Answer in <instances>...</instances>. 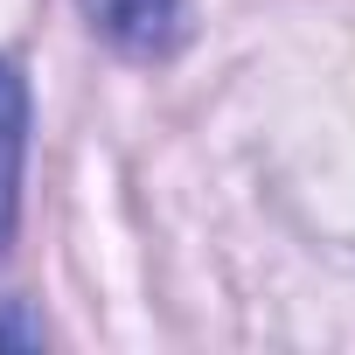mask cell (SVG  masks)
I'll use <instances>...</instances> for the list:
<instances>
[{
    "label": "cell",
    "mask_w": 355,
    "mask_h": 355,
    "mask_svg": "<svg viewBox=\"0 0 355 355\" xmlns=\"http://www.w3.org/2000/svg\"><path fill=\"white\" fill-rule=\"evenodd\" d=\"M84 15L132 63H167L189 42V0H84Z\"/></svg>",
    "instance_id": "1"
},
{
    "label": "cell",
    "mask_w": 355,
    "mask_h": 355,
    "mask_svg": "<svg viewBox=\"0 0 355 355\" xmlns=\"http://www.w3.org/2000/svg\"><path fill=\"white\" fill-rule=\"evenodd\" d=\"M21 160H28V84L0 56V251L15 244L21 223Z\"/></svg>",
    "instance_id": "2"
},
{
    "label": "cell",
    "mask_w": 355,
    "mask_h": 355,
    "mask_svg": "<svg viewBox=\"0 0 355 355\" xmlns=\"http://www.w3.org/2000/svg\"><path fill=\"white\" fill-rule=\"evenodd\" d=\"M0 341H15V348H35V341H42V327H35V320H15V313H0Z\"/></svg>",
    "instance_id": "3"
}]
</instances>
